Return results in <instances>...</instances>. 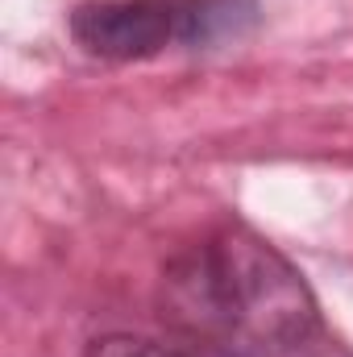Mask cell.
Instances as JSON below:
<instances>
[{"mask_svg": "<svg viewBox=\"0 0 353 357\" xmlns=\"http://www.w3.org/2000/svg\"><path fill=\"white\" fill-rule=\"evenodd\" d=\"M158 312L204 357H291L320 328L303 274L241 225L204 233L163 266Z\"/></svg>", "mask_w": 353, "mask_h": 357, "instance_id": "obj_1", "label": "cell"}, {"mask_svg": "<svg viewBox=\"0 0 353 357\" xmlns=\"http://www.w3.org/2000/svg\"><path fill=\"white\" fill-rule=\"evenodd\" d=\"M258 17V0H88L71 13V38L108 63L154 59L171 42L208 46L237 38Z\"/></svg>", "mask_w": 353, "mask_h": 357, "instance_id": "obj_2", "label": "cell"}, {"mask_svg": "<svg viewBox=\"0 0 353 357\" xmlns=\"http://www.w3.org/2000/svg\"><path fill=\"white\" fill-rule=\"evenodd\" d=\"M88 357H204L187 341H158L142 333H104L88 345Z\"/></svg>", "mask_w": 353, "mask_h": 357, "instance_id": "obj_3", "label": "cell"}]
</instances>
